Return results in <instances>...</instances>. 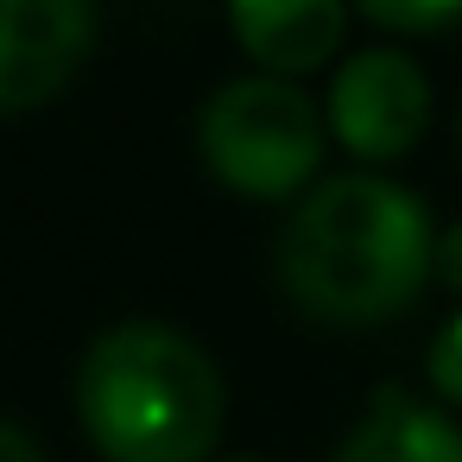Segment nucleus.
<instances>
[{
    "label": "nucleus",
    "mask_w": 462,
    "mask_h": 462,
    "mask_svg": "<svg viewBox=\"0 0 462 462\" xmlns=\"http://www.w3.org/2000/svg\"><path fill=\"white\" fill-rule=\"evenodd\" d=\"M203 165L241 197H291L323 159V115L291 77H235L197 115Z\"/></svg>",
    "instance_id": "nucleus-3"
},
{
    "label": "nucleus",
    "mask_w": 462,
    "mask_h": 462,
    "mask_svg": "<svg viewBox=\"0 0 462 462\" xmlns=\"http://www.w3.org/2000/svg\"><path fill=\"white\" fill-rule=\"evenodd\" d=\"M336 462H462V424L405 386H380L374 405L342 437Z\"/></svg>",
    "instance_id": "nucleus-7"
},
{
    "label": "nucleus",
    "mask_w": 462,
    "mask_h": 462,
    "mask_svg": "<svg viewBox=\"0 0 462 462\" xmlns=\"http://www.w3.org/2000/svg\"><path fill=\"white\" fill-rule=\"evenodd\" d=\"M0 462H45V456H39V443H32V430H26L20 418L0 424Z\"/></svg>",
    "instance_id": "nucleus-11"
},
{
    "label": "nucleus",
    "mask_w": 462,
    "mask_h": 462,
    "mask_svg": "<svg viewBox=\"0 0 462 462\" xmlns=\"http://www.w3.org/2000/svg\"><path fill=\"white\" fill-rule=\"evenodd\" d=\"M355 7L374 20V26H399V32H430V26H449L462 14V0H355Z\"/></svg>",
    "instance_id": "nucleus-8"
},
{
    "label": "nucleus",
    "mask_w": 462,
    "mask_h": 462,
    "mask_svg": "<svg viewBox=\"0 0 462 462\" xmlns=\"http://www.w3.org/2000/svg\"><path fill=\"white\" fill-rule=\"evenodd\" d=\"M222 462H260V456H222Z\"/></svg>",
    "instance_id": "nucleus-12"
},
{
    "label": "nucleus",
    "mask_w": 462,
    "mask_h": 462,
    "mask_svg": "<svg viewBox=\"0 0 462 462\" xmlns=\"http://www.w3.org/2000/svg\"><path fill=\"white\" fill-rule=\"evenodd\" d=\"M424 374H430V386L449 399V405H462V310L430 336V355H424Z\"/></svg>",
    "instance_id": "nucleus-9"
},
{
    "label": "nucleus",
    "mask_w": 462,
    "mask_h": 462,
    "mask_svg": "<svg viewBox=\"0 0 462 462\" xmlns=\"http://www.w3.org/2000/svg\"><path fill=\"white\" fill-rule=\"evenodd\" d=\"M222 411L228 393L209 348L159 317L102 329L77 367V418L108 462H203Z\"/></svg>",
    "instance_id": "nucleus-2"
},
{
    "label": "nucleus",
    "mask_w": 462,
    "mask_h": 462,
    "mask_svg": "<svg viewBox=\"0 0 462 462\" xmlns=\"http://www.w3.org/2000/svg\"><path fill=\"white\" fill-rule=\"evenodd\" d=\"M456 140H462V121H456Z\"/></svg>",
    "instance_id": "nucleus-13"
},
{
    "label": "nucleus",
    "mask_w": 462,
    "mask_h": 462,
    "mask_svg": "<svg viewBox=\"0 0 462 462\" xmlns=\"http://www.w3.org/2000/svg\"><path fill=\"white\" fill-rule=\"evenodd\" d=\"M279 285L323 323H386L437 273V235L418 190L380 171H336L285 216Z\"/></svg>",
    "instance_id": "nucleus-1"
},
{
    "label": "nucleus",
    "mask_w": 462,
    "mask_h": 462,
    "mask_svg": "<svg viewBox=\"0 0 462 462\" xmlns=\"http://www.w3.org/2000/svg\"><path fill=\"white\" fill-rule=\"evenodd\" d=\"M329 127L355 159H405L418 146V134L430 127V77L418 70V58L374 45L336 64L329 83Z\"/></svg>",
    "instance_id": "nucleus-4"
},
{
    "label": "nucleus",
    "mask_w": 462,
    "mask_h": 462,
    "mask_svg": "<svg viewBox=\"0 0 462 462\" xmlns=\"http://www.w3.org/2000/svg\"><path fill=\"white\" fill-rule=\"evenodd\" d=\"M228 26L266 77H304L336 58L348 32V0H228Z\"/></svg>",
    "instance_id": "nucleus-6"
},
{
    "label": "nucleus",
    "mask_w": 462,
    "mask_h": 462,
    "mask_svg": "<svg viewBox=\"0 0 462 462\" xmlns=\"http://www.w3.org/2000/svg\"><path fill=\"white\" fill-rule=\"evenodd\" d=\"M437 279H443V285H456V291H462V222H456V228H443V235H437Z\"/></svg>",
    "instance_id": "nucleus-10"
},
{
    "label": "nucleus",
    "mask_w": 462,
    "mask_h": 462,
    "mask_svg": "<svg viewBox=\"0 0 462 462\" xmlns=\"http://www.w3.org/2000/svg\"><path fill=\"white\" fill-rule=\"evenodd\" d=\"M96 45V0H0V108L51 102Z\"/></svg>",
    "instance_id": "nucleus-5"
}]
</instances>
